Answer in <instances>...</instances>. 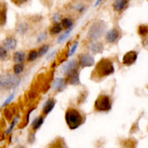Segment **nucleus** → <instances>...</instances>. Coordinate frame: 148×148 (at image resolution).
Here are the masks:
<instances>
[{"label":"nucleus","instance_id":"1","mask_svg":"<svg viewBox=\"0 0 148 148\" xmlns=\"http://www.w3.org/2000/svg\"><path fill=\"white\" fill-rule=\"evenodd\" d=\"M115 66L113 61L109 58H102L95 65L92 72L93 78L100 79L108 77L115 73Z\"/></svg>","mask_w":148,"mask_h":148},{"label":"nucleus","instance_id":"2","mask_svg":"<svg viewBox=\"0 0 148 148\" xmlns=\"http://www.w3.org/2000/svg\"><path fill=\"white\" fill-rule=\"evenodd\" d=\"M65 120L68 128L71 130H74L83 124L84 117L78 109L69 108L65 111Z\"/></svg>","mask_w":148,"mask_h":148},{"label":"nucleus","instance_id":"3","mask_svg":"<svg viewBox=\"0 0 148 148\" xmlns=\"http://www.w3.org/2000/svg\"><path fill=\"white\" fill-rule=\"evenodd\" d=\"M21 82L19 76L15 73H3L0 75V90L6 91L18 87Z\"/></svg>","mask_w":148,"mask_h":148},{"label":"nucleus","instance_id":"4","mask_svg":"<svg viewBox=\"0 0 148 148\" xmlns=\"http://www.w3.org/2000/svg\"><path fill=\"white\" fill-rule=\"evenodd\" d=\"M107 31V24L103 21H97L91 25L87 33V38L90 42L99 39Z\"/></svg>","mask_w":148,"mask_h":148},{"label":"nucleus","instance_id":"5","mask_svg":"<svg viewBox=\"0 0 148 148\" xmlns=\"http://www.w3.org/2000/svg\"><path fill=\"white\" fill-rule=\"evenodd\" d=\"M113 107V101L110 96L108 95H100L95 100L94 108L97 112L107 113Z\"/></svg>","mask_w":148,"mask_h":148},{"label":"nucleus","instance_id":"6","mask_svg":"<svg viewBox=\"0 0 148 148\" xmlns=\"http://www.w3.org/2000/svg\"><path fill=\"white\" fill-rule=\"evenodd\" d=\"M79 68H90L95 64V60L92 55L89 53H81L78 56Z\"/></svg>","mask_w":148,"mask_h":148},{"label":"nucleus","instance_id":"7","mask_svg":"<svg viewBox=\"0 0 148 148\" xmlns=\"http://www.w3.org/2000/svg\"><path fill=\"white\" fill-rule=\"evenodd\" d=\"M79 62L76 59H71L65 62L62 67V72L65 76L69 75L70 73H73V71L79 70Z\"/></svg>","mask_w":148,"mask_h":148},{"label":"nucleus","instance_id":"8","mask_svg":"<svg viewBox=\"0 0 148 148\" xmlns=\"http://www.w3.org/2000/svg\"><path fill=\"white\" fill-rule=\"evenodd\" d=\"M68 82L65 78H56L52 84V89L56 93L63 92L67 87Z\"/></svg>","mask_w":148,"mask_h":148},{"label":"nucleus","instance_id":"9","mask_svg":"<svg viewBox=\"0 0 148 148\" xmlns=\"http://www.w3.org/2000/svg\"><path fill=\"white\" fill-rule=\"evenodd\" d=\"M105 35V39L107 43L114 44L119 40L120 37V33L119 30L116 29V28H113L107 31Z\"/></svg>","mask_w":148,"mask_h":148},{"label":"nucleus","instance_id":"10","mask_svg":"<svg viewBox=\"0 0 148 148\" xmlns=\"http://www.w3.org/2000/svg\"><path fill=\"white\" fill-rule=\"evenodd\" d=\"M137 57L138 55L136 51H129L123 55V59H122V63L126 66H131L136 62L137 60Z\"/></svg>","mask_w":148,"mask_h":148},{"label":"nucleus","instance_id":"11","mask_svg":"<svg viewBox=\"0 0 148 148\" xmlns=\"http://www.w3.org/2000/svg\"><path fill=\"white\" fill-rule=\"evenodd\" d=\"M66 80L68 84L71 86H79L81 84L80 81V74H79V70L73 71L66 76Z\"/></svg>","mask_w":148,"mask_h":148},{"label":"nucleus","instance_id":"12","mask_svg":"<svg viewBox=\"0 0 148 148\" xmlns=\"http://www.w3.org/2000/svg\"><path fill=\"white\" fill-rule=\"evenodd\" d=\"M2 45L7 49L8 51H13L16 49L18 42L16 39L13 36H8L6 37L2 42Z\"/></svg>","mask_w":148,"mask_h":148},{"label":"nucleus","instance_id":"13","mask_svg":"<svg viewBox=\"0 0 148 148\" xmlns=\"http://www.w3.org/2000/svg\"><path fill=\"white\" fill-rule=\"evenodd\" d=\"M55 105H56V101L54 98L50 97L47 99L45 103H44L43 106H42V113H43L44 116H48L53 110Z\"/></svg>","mask_w":148,"mask_h":148},{"label":"nucleus","instance_id":"14","mask_svg":"<svg viewBox=\"0 0 148 148\" xmlns=\"http://www.w3.org/2000/svg\"><path fill=\"white\" fill-rule=\"evenodd\" d=\"M129 5V0H114L112 7L115 12H122L127 8Z\"/></svg>","mask_w":148,"mask_h":148},{"label":"nucleus","instance_id":"15","mask_svg":"<svg viewBox=\"0 0 148 148\" xmlns=\"http://www.w3.org/2000/svg\"><path fill=\"white\" fill-rule=\"evenodd\" d=\"M104 49H105V47H104L103 43L98 41L92 42L88 46V49L92 54L102 53L104 51Z\"/></svg>","mask_w":148,"mask_h":148},{"label":"nucleus","instance_id":"16","mask_svg":"<svg viewBox=\"0 0 148 148\" xmlns=\"http://www.w3.org/2000/svg\"><path fill=\"white\" fill-rule=\"evenodd\" d=\"M8 20V7L4 2H0V27H4Z\"/></svg>","mask_w":148,"mask_h":148},{"label":"nucleus","instance_id":"17","mask_svg":"<svg viewBox=\"0 0 148 148\" xmlns=\"http://www.w3.org/2000/svg\"><path fill=\"white\" fill-rule=\"evenodd\" d=\"M15 31L19 35H25L29 31V25L28 23L25 22V21H21L17 24L16 27H15Z\"/></svg>","mask_w":148,"mask_h":148},{"label":"nucleus","instance_id":"18","mask_svg":"<svg viewBox=\"0 0 148 148\" xmlns=\"http://www.w3.org/2000/svg\"><path fill=\"white\" fill-rule=\"evenodd\" d=\"M45 116H39L36 117L35 119L33 120L32 123H31V129L33 131L36 132L38 129H39L41 128V126L43 125L44 122H45Z\"/></svg>","mask_w":148,"mask_h":148},{"label":"nucleus","instance_id":"19","mask_svg":"<svg viewBox=\"0 0 148 148\" xmlns=\"http://www.w3.org/2000/svg\"><path fill=\"white\" fill-rule=\"evenodd\" d=\"M12 60L15 63H23L26 60V55L23 51H16L14 52Z\"/></svg>","mask_w":148,"mask_h":148},{"label":"nucleus","instance_id":"20","mask_svg":"<svg viewBox=\"0 0 148 148\" xmlns=\"http://www.w3.org/2000/svg\"><path fill=\"white\" fill-rule=\"evenodd\" d=\"M62 30H63V28H62L60 23H54L52 26L50 27V28H49V34L52 36L59 35L62 33Z\"/></svg>","mask_w":148,"mask_h":148},{"label":"nucleus","instance_id":"21","mask_svg":"<svg viewBox=\"0 0 148 148\" xmlns=\"http://www.w3.org/2000/svg\"><path fill=\"white\" fill-rule=\"evenodd\" d=\"M60 23L61 25H62V28L64 30L70 29V28H73V21L71 18H68V17L61 18Z\"/></svg>","mask_w":148,"mask_h":148},{"label":"nucleus","instance_id":"22","mask_svg":"<svg viewBox=\"0 0 148 148\" xmlns=\"http://www.w3.org/2000/svg\"><path fill=\"white\" fill-rule=\"evenodd\" d=\"M39 58V54H38V50L34 49H31L28 52V55H26V60L28 62H34L35 60H36Z\"/></svg>","mask_w":148,"mask_h":148},{"label":"nucleus","instance_id":"23","mask_svg":"<svg viewBox=\"0 0 148 148\" xmlns=\"http://www.w3.org/2000/svg\"><path fill=\"white\" fill-rule=\"evenodd\" d=\"M12 70H13V73L15 75L19 76L22 73H23L24 70H25V65L23 63H15Z\"/></svg>","mask_w":148,"mask_h":148},{"label":"nucleus","instance_id":"24","mask_svg":"<svg viewBox=\"0 0 148 148\" xmlns=\"http://www.w3.org/2000/svg\"><path fill=\"white\" fill-rule=\"evenodd\" d=\"M9 59V51L7 50L2 45H0V61L5 62Z\"/></svg>","mask_w":148,"mask_h":148},{"label":"nucleus","instance_id":"25","mask_svg":"<svg viewBox=\"0 0 148 148\" xmlns=\"http://www.w3.org/2000/svg\"><path fill=\"white\" fill-rule=\"evenodd\" d=\"M72 30H73V28H70V29L65 30V31H64L63 33H61L59 37H58V40H57L58 44H60V43H62V42H63L64 41H65V39L68 38V36L70 35V34H71V32Z\"/></svg>","mask_w":148,"mask_h":148},{"label":"nucleus","instance_id":"26","mask_svg":"<svg viewBox=\"0 0 148 148\" xmlns=\"http://www.w3.org/2000/svg\"><path fill=\"white\" fill-rule=\"evenodd\" d=\"M49 50V45L48 44H45L42 45L38 49V54H39V58H42L45 56L46 54L48 53Z\"/></svg>","mask_w":148,"mask_h":148},{"label":"nucleus","instance_id":"27","mask_svg":"<svg viewBox=\"0 0 148 148\" xmlns=\"http://www.w3.org/2000/svg\"><path fill=\"white\" fill-rule=\"evenodd\" d=\"M18 121V117H17V116H15V117H14L13 119H12L9 127H8V129H7V131L5 132V134H10L12 132V130L14 129V128H15V125L17 124Z\"/></svg>","mask_w":148,"mask_h":148},{"label":"nucleus","instance_id":"28","mask_svg":"<svg viewBox=\"0 0 148 148\" xmlns=\"http://www.w3.org/2000/svg\"><path fill=\"white\" fill-rule=\"evenodd\" d=\"M138 34L142 36H145L148 34V26L145 25H139L138 28Z\"/></svg>","mask_w":148,"mask_h":148},{"label":"nucleus","instance_id":"29","mask_svg":"<svg viewBox=\"0 0 148 148\" xmlns=\"http://www.w3.org/2000/svg\"><path fill=\"white\" fill-rule=\"evenodd\" d=\"M65 147H66V145L64 143L63 140L60 139V140H56L54 143H52L50 148H64Z\"/></svg>","mask_w":148,"mask_h":148},{"label":"nucleus","instance_id":"30","mask_svg":"<svg viewBox=\"0 0 148 148\" xmlns=\"http://www.w3.org/2000/svg\"><path fill=\"white\" fill-rule=\"evenodd\" d=\"M78 46H79V42L77 41V42H76L73 45H72V47H71V48L70 49V50L68 51V58H69V57L73 56V55H74V53L76 52V49H77Z\"/></svg>","mask_w":148,"mask_h":148},{"label":"nucleus","instance_id":"31","mask_svg":"<svg viewBox=\"0 0 148 148\" xmlns=\"http://www.w3.org/2000/svg\"><path fill=\"white\" fill-rule=\"evenodd\" d=\"M14 97H15V93H14V92H12V93L10 94V95H9V97H8L5 99V102H3V104H2V108H4V107H6L7 105H9V104L12 102V99H14Z\"/></svg>","mask_w":148,"mask_h":148},{"label":"nucleus","instance_id":"32","mask_svg":"<svg viewBox=\"0 0 148 148\" xmlns=\"http://www.w3.org/2000/svg\"><path fill=\"white\" fill-rule=\"evenodd\" d=\"M11 2L14 4L15 5L18 7H22L23 5H25V4H27V2L29 1V0H10Z\"/></svg>","mask_w":148,"mask_h":148},{"label":"nucleus","instance_id":"33","mask_svg":"<svg viewBox=\"0 0 148 148\" xmlns=\"http://www.w3.org/2000/svg\"><path fill=\"white\" fill-rule=\"evenodd\" d=\"M46 38H47V33L46 32L41 33V34H39L38 37H37L36 41H37V42H38V43H39V42H42V41L45 40Z\"/></svg>","mask_w":148,"mask_h":148},{"label":"nucleus","instance_id":"34","mask_svg":"<svg viewBox=\"0 0 148 148\" xmlns=\"http://www.w3.org/2000/svg\"><path fill=\"white\" fill-rule=\"evenodd\" d=\"M60 15L58 13H55V15L52 16V21H53V23H58L59 21H60Z\"/></svg>","mask_w":148,"mask_h":148},{"label":"nucleus","instance_id":"35","mask_svg":"<svg viewBox=\"0 0 148 148\" xmlns=\"http://www.w3.org/2000/svg\"><path fill=\"white\" fill-rule=\"evenodd\" d=\"M34 108H31V110L28 111V113L26 114V119H25V121H26V123H28L29 122V119H30V116H31V113H32L33 111L34 110Z\"/></svg>","mask_w":148,"mask_h":148},{"label":"nucleus","instance_id":"36","mask_svg":"<svg viewBox=\"0 0 148 148\" xmlns=\"http://www.w3.org/2000/svg\"><path fill=\"white\" fill-rule=\"evenodd\" d=\"M56 52H57V50L52 51V52H51L50 53L47 55V59L49 60V59H51V58H53V56H55V55L56 54Z\"/></svg>","mask_w":148,"mask_h":148},{"label":"nucleus","instance_id":"37","mask_svg":"<svg viewBox=\"0 0 148 148\" xmlns=\"http://www.w3.org/2000/svg\"><path fill=\"white\" fill-rule=\"evenodd\" d=\"M102 0H97L96 2H95V7L98 6V5H99V4H100L101 2H102Z\"/></svg>","mask_w":148,"mask_h":148},{"label":"nucleus","instance_id":"38","mask_svg":"<svg viewBox=\"0 0 148 148\" xmlns=\"http://www.w3.org/2000/svg\"><path fill=\"white\" fill-rule=\"evenodd\" d=\"M14 148H25V147L21 146V145H18V146L15 147H14Z\"/></svg>","mask_w":148,"mask_h":148}]
</instances>
